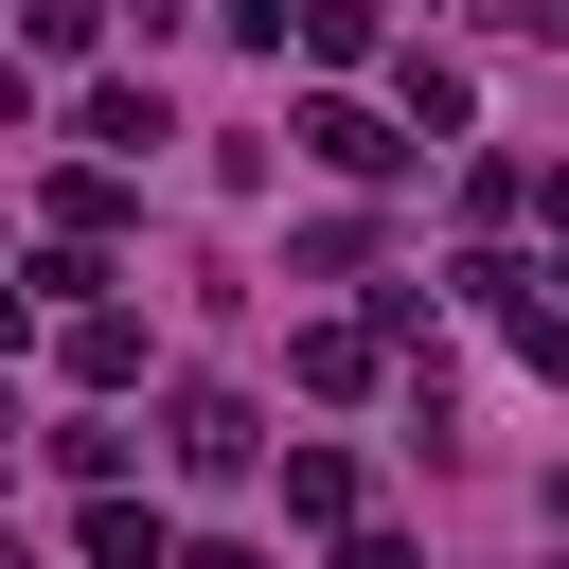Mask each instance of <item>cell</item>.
<instances>
[{
  "instance_id": "cell-1",
  "label": "cell",
  "mask_w": 569,
  "mask_h": 569,
  "mask_svg": "<svg viewBox=\"0 0 569 569\" xmlns=\"http://www.w3.org/2000/svg\"><path fill=\"white\" fill-rule=\"evenodd\" d=\"M160 445H178V480H249V391H178Z\"/></svg>"
},
{
  "instance_id": "cell-2",
  "label": "cell",
  "mask_w": 569,
  "mask_h": 569,
  "mask_svg": "<svg viewBox=\"0 0 569 569\" xmlns=\"http://www.w3.org/2000/svg\"><path fill=\"white\" fill-rule=\"evenodd\" d=\"M302 160H338V178H391V160H409V142H391V124H373V107H338V89H320V107H302Z\"/></svg>"
},
{
  "instance_id": "cell-3",
  "label": "cell",
  "mask_w": 569,
  "mask_h": 569,
  "mask_svg": "<svg viewBox=\"0 0 569 569\" xmlns=\"http://www.w3.org/2000/svg\"><path fill=\"white\" fill-rule=\"evenodd\" d=\"M53 356H71L89 391H124V373H142V320H107V302H71V320H53Z\"/></svg>"
},
{
  "instance_id": "cell-4",
  "label": "cell",
  "mask_w": 569,
  "mask_h": 569,
  "mask_svg": "<svg viewBox=\"0 0 569 569\" xmlns=\"http://www.w3.org/2000/svg\"><path fill=\"white\" fill-rule=\"evenodd\" d=\"M284 516L338 533V516H356V462H338V445H284Z\"/></svg>"
},
{
  "instance_id": "cell-5",
  "label": "cell",
  "mask_w": 569,
  "mask_h": 569,
  "mask_svg": "<svg viewBox=\"0 0 569 569\" xmlns=\"http://www.w3.org/2000/svg\"><path fill=\"white\" fill-rule=\"evenodd\" d=\"M89 569H178V533H160L142 498H89Z\"/></svg>"
},
{
  "instance_id": "cell-6",
  "label": "cell",
  "mask_w": 569,
  "mask_h": 569,
  "mask_svg": "<svg viewBox=\"0 0 569 569\" xmlns=\"http://www.w3.org/2000/svg\"><path fill=\"white\" fill-rule=\"evenodd\" d=\"M89 142H107V160H142V142H178V124H160V89L124 71V89H89Z\"/></svg>"
},
{
  "instance_id": "cell-7",
  "label": "cell",
  "mask_w": 569,
  "mask_h": 569,
  "mask_svg": "<svg viewBox=\"0 0 569 569\" xmlns=\"http://www.w3.org/2000/svg\"><path fill=\"white\" fill-rule=\"evenodd\" d=\"M302 53H320V71H356V53H373V0H302Z\"/></svg>"
},
{
  "instance_id": "cell-8",
  "label": "cell",
  "mask_w": 569,
  "mask_h": 569,
  "mask_svg": "<svg viewBox=\"0 0 569 569\" xmlns=\"http://www.w3.org/2000/svg\"><path fill=\"white\" fill-rule=\"evenodd\" d=\"M213 18H231L249 53H284V36H302V0H213Z\"/></svg>"
},
{
  "instance_id": "cell-9",
  "label": "cell",
  "mask_w": 569,
  "mask_h": 569,
  "mask_svg": "<svg viewBox=\"0 0 569 569\" xmlns=\"http://www.w3.org/2000/svg\"><path fill=\"white\" fill-rule=\"evenodd\" d=\"M338 569H409V533H338Z\"/></svg>"
},
{
  "instance_id": "cell-10",
  "label": "cell",
  "mask_w": 569,
  "mask_h": 569,
  "mask_svg": "<svg viewBox=\"0 0 569 569\" xmlns=\"http://www.w3.org/2000/svg\"><path fill=\"white\" fill-rule=\"evenodd\" d=\"M178 569H267V551H231V533H213V551H178Z\"/></svg>"
},
{
  "instance_id": "cell-11",
  "label": "cell",
  "mask_w": 569,
  "mask_h": 569,
  "mask_svg": "<svg viewBox=\"0 0 569 569\" xmlns=\"http://www.w3.org/2000/svg\"><path fill=\"white\" fill-rule=\"evenodd\" d=\"M533 213H551V231H569V160H551V178H533Z\"/></svg>"
}]
</instances>
